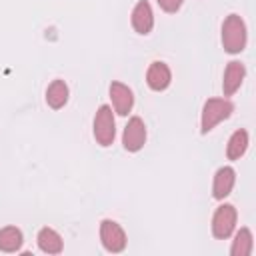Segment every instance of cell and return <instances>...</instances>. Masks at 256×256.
Returning <instances> with one entry per match:
<instances>
[{
  "mask_svg": "<svg viewBox=\"0 0 256 256\" xmlns=\"http://www.w3.org/2000/svg\"><path fill=\"white\" fill-rule=\"evenodd\" d=\"M24 236L22 230L16 226H6L0 230V250L2 252H18L22 248Z\"/></svg>",
  "mask_w": 256,
  "mask_h": 256,
  "instance_id": "obj_15",
  "label": "cell"
},
{
  "mask_svg": "<svg viewBox=\"0 0 256 256\" xmlns=\"http://www.w3.org/2000/svg\"><path fill=\"white\" fill-rule=\"evenodd\" d=\"M68 96H70V92H68V86L64 80H54L46 90V102L54 110H60L68 102Z\"/></svg>",
  "mask_w": 256,
  "mask_h": 256,
  "instance_id": "obj_14",
  "label": "cell"
},
{
  "mask_svg": "<svg viewBox=\"0 0 256 256\" xmlns=\"http://www.w3.org/2000/svg\"><path fill=\"white\" fill-rule=\"evenodd\" d=\"M248 32L246 24L238 14H230L222 22V46L228 54H240L246 48Z\"/></svg>",
  "mask_w": 256,
  "mask_h": 256,
  "instance_id": "obj_1",
  "label": "cell"
},
{
  "mask_svg": "<svg viewBox=\"0 0 256 256\" xmlns=\"http://www.w3.org/2000/svg\"><path fill=\"white\" fill-rule=\"evenodd\" d=\"M36 242H38V248L44 252V254H60L62 248H64V242H62V236L54 230V228H40L38 236H36Z\"/></svg>",
  "mask_w": 256,
  "mask_h": 256,
  "instance_id": "obj_12",
  "label": "cell"
},
{
  "mask_svg": "<svg viewBox=\"0 0 256 256\" xmlns=\"http://www.w3.org/2000/svg\"><path fill=\"white\" fill-rule=\"evenodd\" d=\"M170 82H172V72H170L168 64L156 60V62H152L148 66V70H146V84H148L150 90L162 92V90H166L170 86Z\"/></svg>",
  "mask_w": 256,
  "mask_h": 256,
  "instance_id": "obj_8",
  "label": "cell"
},
{
  "mask_svg": "<svg viewBox=\"0 0 256 256\" xmlns=\"http://www.w3.org/2000/svg\"><path fill=\"white\" fill-rule=\"evenodd\" d=\"M100 242L104 246L106 252H112V254H118L126 248V234L122 230V226L110 218L102 220L100 222Z\"/></svg>",
  "mask_w": 256,
  "mask_h": 256,
  "instance_id": "obj_4",
  "label": "cell"
},
{
  "mask_svg": "<svg viewBox=\"0 0 256 256\" xmlns=\"http://www.w3.org/2000/svg\"><path fill=\"white\" fill-rule=\"evenodd\" d=\"M132 28L138 34H150V30L154 28V12L148 0H138L136 6L132 8V16H130Z\"/></svg>",
  "mask_w": 256,
  "mask_h": 256,
  "instance_id": "obj_7",
  "label": "cell"
},
{
  "mask_svg": "<svg viewBox=\"0 0 256 256\" xmlns=\"http://www.w3.org/2000/svg\"><path fill=\"white\" fill-rule=\"evenodd\" d=\"M244 76H246V68H244L242 62H238V60L228 62V66L224 70V80H222V92H224L226 98L236 94V90L244 82Z\"/></svg>",
  "mask_w": 256,
  "mask_h": 256,
  "instance_id": "obj_10",
  "label": "cell"
},
{
  "mask_svg": "<svg viewBox=\"0 0 256 256\" xmlns=\"http://www.w3.org/2000/svg\"><path fill=\"white\" fill-rule=\"evenodd\" d=\"M234 112V104L228 98H208L202 106V116H200V132L208 134L210 130H214L216 124H220L222 120L230 118Z\"/></svg>",
  "mask_w": 256,
  "mask_h": 256,
  "instance_id": "obj_2",
  "label": "cell"
},
{
  "mask_svg": "<svg viewBox=\"0 0 256 256\" xmlns=\"http://www.w3.org/2000/svg\"><path fill=\"white\" fill-rule=\"evenodd\" d=\"M252 250H254V238H252L250 228H240L232 240L230 254L232 256H250Z\"/></svg>",
  "mask_w": 256,
  "mask_h": 256,
  "instance_id": "obj_16",
  "label": "cell"
},
{
  "mask_svg": "<svg viewBox=\"0 0 256 256\" xmlns=\"http://www.w3.org/2000/svg\"><path fill=\"white\" fill-rule=\"evenodd\" d=\"M248 150V132L244 128L236 130L226 144V158L228 160H240L244 156V152Z\"/></svg>",
  "mask_w": 256,
  "mask_h": 256,
  "instance_id": "obj_13",
  "label": "cell"
},
{
  "mask_svg": "<svg viewBox=\"0 0 256 256\" xmlns=\"http://www.w3.org/2000/svg\"><path fill=\"white\" fill-rule=\"evenodd\" d=\"M236 218H238V214H236V208L232 204L218 206L214 216H212V234H214V238L226 240L236 228Z\"/></svg>",
  "mask_w": 256,
  "mask_h": 256,
  "instance_id": "obj_5",
  "label": "cell"
},
{
  "mask_svg": "<svg viewBox=\"0 0 256 256\" xmlns=\"http://www.w3.org/2000/svg\"><path fill=\"white\" fill-rule=\"evenodd\" d=\"M92 132L94 138L100 146H110L116 138V120H114V112L110 106L102 104L94 116V124H92Z\"/></svg>",
  "mask_w": 256,
  "mask_h": 256,
  "instance_id": "obj_3",
  "label": "cell"
},
{
  "mask_svg": "<svg viewBox=\"0 0 256 256\" xmlns=\"http://www.w3.org/2000/svg\"><path fill=\"white\" fill-rule=\"evenodd\" d=\"M146 142V124L140 116H132L124 128L122 144L128 152H138Z\"/></svg>",
  "mask_w": 256,
  "mask_h": 256,
  "instance_id": "obj_6",
  "label": "cell"
},
{
  "mask_svg": "<svg viewBox=\"0 0 256 256\" xmlns=\"http://www.w3.org/2000/svg\"><path fill=\"white\" fill-rule=\"evenodd\" d=\"M108 92H110V100H112L114 112L120 114V116H126L132 110V106H134V94H132V90L126 84H122V82H112L110 88H108Z\"/></svg>",
  "mask_w": 256,
  "mask_h": 256,
  "instance_id": "obj_9",
  "label": "cell"
},
{
  "mask_svg": "<svg viewBox=\"0 0 256 256\" xmlns=\"http://www.w3.org/2000/svg\"><path fill=\"white\" fill-rule=\"evenodd\" d=\"M156 2H158V6H160L164 12H168V14L178 12V10L182 8V4H184V0H156Z\"/></svg>",
  "mask_w": 256,
  "mask_h": 256,
  "instance_id": "obj_17",
  "label": "cell"
},
{
  "mask_svg": "<svg viewBox=\"0 0 256 256\" xmlns=\"http://www.w3.org/2000/svg\"><path fill=\"white\" fill-rule=\"evenodd\" d=\"M234 182H236V172H234L232 166L218 168L216 174H214V182H212V196L216 200H224L232 192Z\"/></svg>",
  "mask_w": 256,
  "mask_h": 256,
  "instance_id": "obj_11",
  "label": "cell"
}]
</instances>
